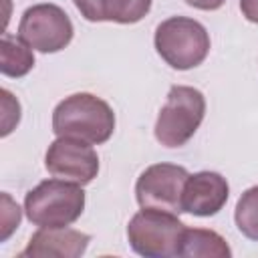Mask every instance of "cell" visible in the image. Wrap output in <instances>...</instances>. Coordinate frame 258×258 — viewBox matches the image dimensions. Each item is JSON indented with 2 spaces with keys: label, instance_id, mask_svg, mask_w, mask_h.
<instances>
[{
  "label": "cell",
  "instance_id": "1",
  "mask_svg": "<svg viewBox=\"0 0 258 258\" xmlns=\"http://www.w3.org/2000/svg\"><path fill=\"white\" fill-rule=\"evenodd\" d=\"M52 131L56 137H71L91 145H101L109 141L115 131V113L101 97L75 93L54 107Z\"/></svg>",
  "mask_w": 258,
  "mask_h": 258
},
{
  "label": "cell",
  "instance_id": "2",
  "mask_svg": "<svg viewBox=\"0 0 258 258\" xmlns=\"http://www.w3.org/2000/svg\"><path fill=\"white\" fill-rule=\"evenodd\" d=\"M85 210L83 185L60 177L44 179L24 198L26 218L38 228H67Z\"/></svg>",
  "mask_w": 258,
  "mask_h": 258
},
{
  "label": "cell",
  "instance_id": "3",
  "mask_svg": "<svg viewBox=\"0 0 258 258\" xmlns=\"http://www.w3.org/2000/svg\"><path fill=\"white\" fill-rule=\"evenodd\" d=\"M157 54L177 71L202 64L210 52V34L204 24L187 16H171L155 28Z\"/></svg>",
  "mask_w": 258,
  "mask_h": 258
},
{
  "label": "cell",
  "instance_id": "4",
  "mask_svg": "<svg viewBox=\"0 0 258 258\" xmlns=\"http://www.w3.org/2000/svg\"><path fill=\"white\" fill-rule=\"evenodd\" d=\"M206 115V97L202 91L187 85H173L167 93L165 105L159 109L155 121V139L163 147L185 145Z\"/></svg>",
  "mask_w": 258,
  "mask_h": 258
},
{
  "label": "cell",
  "instance_id": "5",
  "mask_svg": "<svg viewBox=\"0 0 258 258\" xmlns=\"http://www.w3.org/2000/svg\"><path fill=\"white\" fill-rule=\"evenodd\" d=\"M185 224L177 214L141 208L127 224V238L131 248L145 258L179 256Z\"/></svg>",
  "mask_w": 258,
  "mask_h": 258
},
{
  "label": "cell",
  "instance_id": "6",
  "mask_svg": "<svg viewBox=\"0 0 258 258\" xmlns=\"http://www.w3.org/2000/svg\"><path fill=\"white\" fill-rule=\"evenodd\" d=\"M75 28L69 14L56 4H34L24 10L18 36L38 52H58L73 40Z\"/></svg>",
  "mask_w": 258,
  "mask_h": 258
},
{
  "label": "cell",
  "instance_id": "7",
  "mask_svg": "<svg viewBox=\"0 0 258 258\" xmlns=\"http://www.w3.org/2000/svg\"><path fill=\"white\" fill-rule=\"evenodd\" d=\"M189 177L187 169L175 163H153L149 165L135 183V198L141 208L163 210L179 214L181 194L185 179Z\"/></svg>",
  "mask_w": 258,
  "mask_h": 258
},
{
  "label": "cell",
  "instance_id": "8",
  "mask_svg": "<svg viewBox=\"0 0 258 258\" xmlns=\"http://www.w3.org/2000/svg\"><path fill=\"white\" fill-rule=\"evenodd\" d=\"M44 167L52 177L87 185L99 173V155L91 143L71 137H56L46 149Z\"/></svg>",
  "mask_w": 258,
  "mask_h": 258
},
{
  "label": "cell",
  "instance_id": "9",
  "mask_svg": "<svg viewBox=\"0 0 258 258\" xmlns=\"http://www.w3.org/2000/svg\"><path fill=\"white\" fill-rule=\"evenodd\" d=\"M228 196L230 185L224 175L216 171H198L185 179L181 194V210L191 216L210 218L226 206Z\"/></svg>",
  "mask_w": 258,
  "mask_h": 258
},
{
  "label": "cell",
  "instance_id": "10",
  "mask_svg": "<svg viewBox=\"0 0 258 258\" xmlns=\"http://www.w3.org/2000/svg\"><path fill=\"white\" fill-rule=\"evenodd\" d=\"M91 236L73 228H38L26 248L20 252L24 258H79L85 254Z\"/></svg>",
  "mask_w": 258,
  "mask_h": 258
},
{
  "label": "cell",
  "instance_id": "11",
  "mask_svg": "<svg viewBox=\"0 0 258 258\" xmlns=\"http://www.w3.org/2000/svg\"><path fill=\"white\" fill-rule=\"evenodd\" d=\"M179 256L183 258H230L232 250L228 242L214 230L206 228H185Z\"/></svg>",
  "mask_w": 258,
  "mask_h": 258
},
{
  "label": "cell",
  "instance_id": "12",
  "mask_svg": "<svg viewBox=\"0 0 258 258\" xmlns=\"http://www.w3.org/2000/svg\"><path fill=\"white\" fill-rule=\"evenodd\" d=\"M34 67V54L32 48L20 38L4 32L2 46H0V71L4 77L20 79L28 75Z\"/></svg>",
  "mask_w": 258,
  "mask_h": 258
},
{
  "label": "cell",
  "instance_id": "13",
  "mask_svg": "<svg viewBox=\"0 0 258 258\" xmlns=\"http://www.w3.org/2000/svg\"><path fill=\"white\" fill-rule=\"evenodd\" d=\"M151 2L153 0H99V22L135 24L151 10Z\"/></svg>",
  "mask_w": 258,
  "mask_h": 258
},
{
  "label": "cell",
  "instance_id": "14",
  "mask_svg": "<svg viewBox=\"0 0 258 258\" xmlns=\"http://www.w3.org/2000/svg\"><path fill=\"white\" fill-rule=\"evenodd\" d=\"M234 222L242 236L258 242V185L248 187L240 196L234 210Z\"/></svg>",
  "mask_w": 258,
  "mask_h": 258
},
{
  "label": "cell",
  "instance_id": "15",
  "mask_svg": "<svg viewBox=\"0 0 258 258\" xmlns=\"http://www.w3.org/2000/svg\"><path fill=\"white\" fill-rule=\"evenodd\" d=\"M0 97H2V111H4V115H2V137H6L20 121V103L8 89H2Z\"/></svg>",
  "mask_w": 258,
  "mask_h": 258
},
{
  "label": "cell",
  "instance_id": "16",
  "mask_svg": "<svg viewBox=\"0 0 258 258\" xmlns=\"http://www.w3.org/2000/svg\"><path fill=\"white\" fill-rule=\"evenodd\" d=\"M20 224V208L10 200L8 194H2V226H0V242H6L10 234Z\"/></svg>",
  "mask_w": 258,
  "mask_h": 258
},
{
  "label": "cell",
  "instance_id": "17",
  "mask_svg": "<svg viewBox=\"0 0 258 258\" xmlns=\"http://www.w3.org/2000/svg\"><path fill=\"white\" fill-rule=\"evenodd\" d=\"M77 10L81 12V16L89 22H99V12H97V4L99 0H73Z\"/></svg>",
  "mask_w": 258,
  "mask_h": 258
},
{
  "label": "cell",
  "instance_id": "18",
  "mask_svg": "<svg viewBox=\"0 0 258 258\" xmlns=\"http://www.w3.org/2000/svg\"><path fill=\"white\" fill-rule=\"evenodd\" d=\"M240 10L246 20L258 24V0H240Z\"/></svg>",
  "mask_w": 258,
  "mask_h": 258
},
{
  "label": "cell",
  "instance_id": "19",
  "mask_svg": "<svg viewBox=\"0 0 258 258\" xmlns=\"http://www.w3.org/2000/svg\"><path fill=\"white\" fill-rule=\"evenodd\" d=\"M183 2L198 8V10H218L224 6L226 0H183Z\"/></svg>",
  "mask_w": 258,
  "mask_h": 258
}]
</instances>
